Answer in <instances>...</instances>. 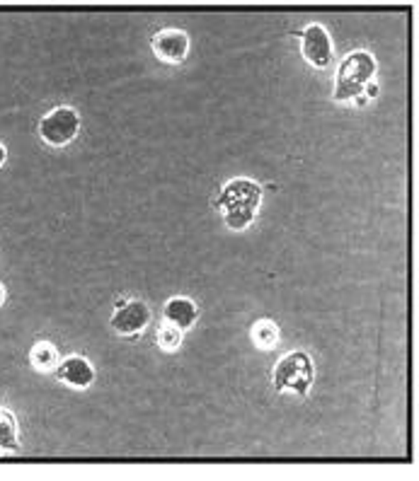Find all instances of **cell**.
<instances>
[{
  "instance_id": "obj_1",
  "label": "cell",
  "mask_w": 419,
  "mask_h": 481,
  "mask_svg": "<svg viewBox=\"0 0 419 481\" xmlns=\"http://www.w3.org/2000/svg\"><path fill=\"white\" fill-rule=\"evenodd\" d=\"M376 75V59L369 51H351L337 68L335 80V99L337 102H349L356 99L366 90V85Z\"/></svg>"
},
{
  "instance_id": "obj_2",
  "label": "cell",
  "mask_w": 419,
  "mask_h": 481,
  "mask_svg": "<svg viewBox=\"0 0 419 481\" xmlns=\"http://www.w3.org/2000/svg\"><path fill=\"white\" fill-rule=\"evenodd\" d=\"M313 360L303 351H291V354L284 356L274 368L271 375V382H274L276 392H293V394H308L313 385Z\"/></svg>"
},
{
  "instance_id": "obj_3",
  "label": "cell",
  "mask_w": 419,
  "mask_h": 481,
  "mask_svg": "<svg viewBox=\"0 0 419 481\" xmlns=\"http://www.w3.org/2000/svg\"><path fill=\"white\" fill-rule=\"evenodd\" d=\"M80 131V114L73 107H56L41 119L39 133L44 143L54 147L68 145Z\"/></svg>"
},
{
  "instance_id": "obj_4",
  "label": "cell",
  "mask_w": 419,
  "mask_h": 481,
  "mask_svg": "<svg viewBox=\"0 0 419 481\" xmlns=\"http://www.w3.org/2000/svg\"><path fill=\"white\" fill-rule=\"evenodd\" d=\"M150 309L144 300H124L112 314V329L121 336H133L148 327Z\"/></svg>"
},
{
  "instance_id": "obj_5",
  "label": "cell",
  "mask_w": 419,
  "mask_h": 481,
  "mask_svg": "<svg viewBox=\"0 0 419 481\" xmlns=\"http://www.w3.org/2000/svg\"><path fill=\"white\" fill-rule=\"evenodd\" d=\"M301 51L303 59L315 68H325L332 61V37L322 25L313 22L301 32Z\"/></svg>"
},
{
  "instance_id": "obj_6",
  "label": "cell",
  "mask_w": 419,
  "mask_h": 481,
  "mask_svg": "<svg viewBox=\"0 0 419 481\" xmlns=\"http://www.w3.org/2000/svg\"><path fill=\"white\" fill-rule=\"evenodd\" d=\"M262 201V187L255 184L252 179H233L223 187L221 196L216 198L218 211H226V208H252L257 211Z\"/></svg>"
},
{
  "instance_id": "obj_7",
  "label": "cell",
  "mask_w": 419,
  "mask_h": 481,
  "mask_svg": "<svg viewBox=\"0 0 419 481\" xmlns=\"http://www.w3.org/2000/svg\"><path fill=\"white\" fill-rule=\"evenodd\" d=\"M153 51L165 63H182L189 51V37L182 30H160L153 37Z\"/></svg>"
},
{
  "instance_id": "obj_8",
  "label": "cell",
  "mask_w": 419,
  "mask_h": 481,
  "mask_svg": "<svg viewBox=\"0 0 419 481\" xmlns=\"http://www.w3.org/2000/svg\"><path fill=\"white\" fill-rule=\"evenodd\" d=\"M56 373H59L61 382H66L68 387H75V389H85L95 382L92 363H90L85 356H78V354H73V356H68V358L61 360Z\"/></svg>"
},
{
  "instance_id": "obj_9",
  "label": "cell",
  "mask_w": 419,
  "mask_h": 481,
  "mask_svg": "<svg viewBox=\"0 0 419 481\" xmlns=\"http://www.w3.org/2000/svg\"><path fill=\"white\" fill-rule=\"evenodd\" d=\"M163 317L170 327H177L179 331H184L197 325L199 307H197V303L189 298H170L168 303H165Z\"/></svg>"
},
{
  "instance_id": "obj_10",
  "label": "cell",
  "mask_w": 419,
  "mask_h": 481,
  "mask_svg": "<svg viewBox=\"0 0 419 481\" xmlns=\"http://www.w3.org/2000/svg\"><path fill=\"white\" fill-rule=\"evenodd\" d=\"M30 360L37 370L49 373V370H54L56 365H59V351H56V346L49 344V341H37L30 351Z\"/></svg>"
},
{
  "instance_id": "obj_11",
  "label": "cell",
  "mask_w": 419,
  "mask_h": 481,
  "mask_svg": "<svg viewBox=\"0 0 419 481\" xmlns=\"http://www.w3.org/2000/svg\"><path fill=\"white\" fill-rule=\"evenodd\" d=\"M252 339H255V344L260 349H271L276 344V339H279V329H276L274 322L262 319V322L255 325V329H252Z\"/></svg>"
},
{
  "instance_id": "obj_12",
  "label": "cell",
  "mask_w": 419,
  "mask_h": 481,
  "mask_svg": "<svg viewBox=\"0 0 419 481\" xmlns=\"http://www.w3.org/2000/svg\"><path fill=\"white\" fill-rule=\"evenodd\" d=\"M255 213L252 208H226L223 211V221L231 230H245L252 221H255Z\"/></svg>"
},
{
  "instance_id": "obj_13",
  "label": "cell",
  "mask_w": 419,
  "mask_h": 481,
  "mask_svg": "<svg viewBox=\"0 0 419 481\" xmlns=\"http://www.w3.org/2000/svg\"><path fill=\"white\" fill-rule=\"evenodd\" d=\"M17 440V428H15V418L8 411L0 409V445H15Z\"/></svg>"
},
{
  "instance_id": "obj_14",
  "label": "cell",
  "mask_w": 419,
  "mask_h": 481,
  "mask_svg": "<svg viewBox=\"0 0 419 481\" xmlns=\"http://www.w3.org/2000/svg\"><path fill=\"white\" fill-rule=\"evenodd\" d=\"M158 344L163 346L165 351H175V349H179V344H182V331H179L177 327L165 325L163 329L158 331Z\"/></svg>"
},
{
  "instance_id": "obj_15",
  "label": "cell",
  "mask_w": 419,
  "mask_h": 481,
  "mask_svg": "<svg viewBox=\"0 0 419 481\" xmlns=\"http://www.w3.org/2000/svg\"><path fill=\"white\" fill-rule=\"evenodd\" d=\"M6 160H8V150H6V145H3V143H0V167H3V165H6Z\"/></svg>"
},
{
  "instance_id": "obj_16",
  "label": "cell",
  "mask_w": 419,
  "mask_h": 481,
  "mask_svg": "<svg viewBox=\"0 0 419 481\" xmlns=\"http://www.w3.org/2000/svg\"><path fill=\"white\" fill-rule=\"evenodd\" d=\"M376 92H378V88H376L373 83L366 85V94H369V97H376Z\"/></svg>"
},
{
  "instance_id": "obj_17",
  "label": "cell",
  "mask_w": 419,
  "mask_h": 481,
  "mask_svg": "<svg viewBox=\"0 0 419 481\" xmlns=\"http://www.w3.org/2000/svg\"><path fill=\"white\" fill-rule=\"evenodd\" d=\"M3 303H6V285L0 283V305H3Z\"/></svg>"
}]
</instances>
